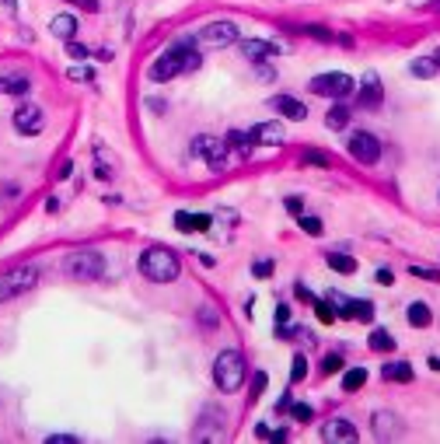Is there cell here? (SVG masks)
<instances>
[{
	"instance_id": "6da1fadb",
	"label": "cell",
	"mask_w": 440,
	"mask_h": 444,
	"mask_svg": "<svg viewBox=\"0 0 440 444\" xmlns=\"http://www.w3.org/2000/svg\"><path fill=\"white\" fill-rule=\"evenodd\" d=\"M199 53H196V39H178L172 49H165L154 63H151V81H158V85H165V81H172L178 74H192V70H199Z\"/></svg>"
},
{
	"instance_id": "7a4b0ae2",
	"label": "cell",
	"mask_w": 440,
	"mask_h": 444,
	"mask_svg": "<svg viewBox=\"0 0 440 444\" xmlns=\"http://www.w3.org/2000/svg\"><path fill=\"white\" fill-rule=\"evenodd\" d=\"M178 256L172 249H161V245H154V249H147L144 256H140V273L147 276V280H154V283H172L178 280Z\"/></svg>"
},
{
	"instance_id": "3957f363",
	"label": "cell",
	"mask_w": 440,
	"mask_h": 444,
	"mask_svg": "<svg viewBox=\"0 0 440 444\" xmlns=\"http://www.w3.org/2000/svg\"><path fill=\"white\" fill-rule=\"evenodd\" d=\"M245 371H249L245 357L238 354V350H224L213 360V381H217L220 392H238L241 381H245Z\"/></svg>"
},
{
	"instance_id": "277c9868",
	"label": "cell",
	"mask_w": 440,
	"mask_h": 444,
	"mask_svg": "<svg viewBox=\"0 0 440 444\" xmlns=\"http://www.w3.org/2000/svg\"><path fill=\"white\" fill-rule=\"evenodd\" d=\"M35 283H39V269L35 266H14L7 273H0V304L25 294V290H32Z\"/></svg>"
},
{
	"instance_id": "5b68a950",
	"label": "cell",
	"mask_w": 440,
	"mask_h": 444,
	"mask_svg": "<svg viewBox=\"0 0 440 444\" xmlns=\"http://www.w3.org/2000/svg\"><path fill=\"white\" fill-rule=\"evenodd\" d=\"M192 154L196 158H203L206 165H210V172H220L224 165H227V140H220V137H196L192 140Z\"/></svg>"
},
{
	"instance_id": "8992f818",
	"label": "cell",
	"mask_w": 440,
	"mask_h": 444,
	"mask_svg": "<svg viewBox=\"0 0 440 444\" xmlns=\"http://www.w3.org/2000/svg\"><path fill=\"white\" fill-rule=\"evenodd\" d=\"M67 273L74 280H98L105 273V259L98 252H91V249H81V252L67 256Z\"/></svg>"
},
{
	"instance_id": "52a82bcc",
	"label": "cell",
	"mask_w": 440,
	"mask_h": 444,
	"mask_svg": "<svg viewBox=\"0 0 440 444\" xmlns=\"http://www.w3.org/2000/svg\"><path fill=\"white\" fill-rule=\"evenodd\" d=\"M353 88H356V85H353V78H350V74H343V70L318 74V78L311 81V91H315V94H322V98H346Z\"/></svg>"
},
{
	"instance_id": "ba28073f",
	"label": "cell",
	"mask_w": 440,
	"mask_h": 444,
	"mask_svg": "<svg viewBox=\"0 0 440 444\" xmlns=\"http://www.w3.org/2000/svg\"><path fill=\"white\" fill-rule=\"evenodd\" d=\"M350 158L353 161H360V165H377L381 161V144H377V137L374 133H353L350 137Z\"/></svg>"
},
{
	"instance_id": "9c48e42d",
	"label": "cell",
	"mask_w": 440,
	"mask_h": 444,
	"mask_svg": "<svg viewBox=\"0 0 440 444\" xmlns=\"http://www.w3.org/2000/svg\"><path fill=\"white\" fill-rule=\"evenodd\" d=\"M199 42H203V46H213V49H224V46L238 42V25H234V21H210V25L199 32Z\"/></svg>"
},
{
	"instance_id": "30bf717a",
	"label": "cell",
	"mask_w": 440,
	"mask_h": 444,
	"mask_svg": "<svg viewBox=\"0 0 440 444\" xmlns=\"http://www.w3.org/2000/svg\"><path fill=\"white\" fill-rule=\"evenodd\" d=\"M42 126H46V116H42V109L39 105H21L18 112H14V130L18 133H25V137H35V133H42Z\"/></svg>"
},
{
	"instance_id": "8fae6325",
	"label": "cell",
	"mask_w": 440,
	"mask_h": 444,
	"mask_svg": "<svg viewBox=\"0 0 440 444\" xmlns=\"http://www.w3.org/2000/svg\"><path fill=\"white\" fill-rule=\"evenodd\" d=\"M269 109H276L283 119H294V123L308 119V105L297 101V98H290V94H272V98H269Z\"/></svg>"
},
{
	"instance_id": "7c38bea8",
	"label": "cell",
	"mask_w": 440,
	"mask_h": 444,
	"mask_svg": "<svg viewBox=\"0 0 440 444\" xmlns=\"http://www.w3.org/2000/svg\"><path fill=\"white\" fill-rule=\"evenodd\" d=\"M322 441H329V444H353V441H356V427L346 424V420H329V424L322 427Z\"/></svg>"
},
{
	"instance_id": "4fadbf2b",
	"label": "cell",
	"mask_w": 440,
	"mask_h": 444,
	"mask_svg": "<svg viewBox=\"0 0 440 444\" xmlns=\"http://www.w3.org/2000/svg\"><path fill=\"white\" fill-rule=\"evenodd\" d=\"M241 53H245L249 60L263 63V60L276 56V53H283V49H279V42H269V39H245V42H241Z\"/></svg>"
},
{
	"instance_id": "5bb4252c",
	"label": "cell",
	"mask_w": 440,
	"mask_h": 444,
	"mask_svg": "<svg viewBox=\"0 0 440 444\" xmlns=\"http://www.w3.org/2000/svg\"><path fill=\"white\" fill-rule=\"evenodd\" d=\"M381 98H384V91H381L377 74H367V78H363V85H360V109H377V105H381Z\"/></svg>"
},
{
	"instance_id": "9a60e30c",
	"label": "cell",
	"mask_w": 440,
	"mask_h": 444,
	"mask_svg": "<svg viewBox=\"0 0 440 444\" xmlns=\"http://www.w3.org/2000/svg\"><path fill=\"white\" fill-rule=\"evenodd\" d=\"M249 133H252L256 144H265V147H279V144H283V126H279V123H259V126H252Z\"/></svg>"
},
{
	"instance_id": "2e32d148",
	"label": "cell",
	"mask_w": 440,
	"mask_h": 444,
	"mask_svg": "<svg viewBox=\"0 0 440 444\" xmlns=\"http://www.w3.org/2000/svg\"><path fill=\"white\" fill-rule=\"evenodd\" d=\"M175 228L178 231H210V217L206 214H189V210H178L175 214Z\"/></svg>"
},
{
	"instance_id": "e0dca14e",
	"label": "cell",
	"mask_w": 440,
	"mask_h": 444,
	"mask_svg": "<svg viewBox=\"0 0 440 444\" xmlns=\"http://www.w3.org/2000/svg\"><path fill=\"white\" fill-rule=\"evenodd\" d=\"M49 32L56 35V39H74V32H77V18L74 14H56L53 21H49Z\"/></svg>"
},
{
	"instance_id": "ac0fdd59",
	"label": "cell",
	"mask_w": 440,
	"mask_h": 444,
	"mask_svg": "<svg viewBox=\"0 0 440 444\" xmlns=\"http://www.w3.org/2000/svg\"><path fill=\"white\" fill-rule=\"evenodd\" d=\"M32 91V81L25 74H7L0 78V94H28Z\"/></svg>"
},
{
	"instance_id": "d6986e66",
	"label": "cell",
	"mask_w": 440,
	"mask_h": 444,
	"mask_svg": "<svg viewBox=\"0 0 440 444\" xmlns=\"http://www.w3.org/2000/svg\"><path fill=\"white\" fill-rule=\"evenodd\" d=\"M381 374H384V381H413V367L406 360H388L381 367Z\"/></svg>"
},
{
	"instance_id": "ffe728a7",
	"label": "cell",
	"mask_w": 440,
	"mask_h": 444,
	"mask_svg": "<svg viewBox=\"0 0 440 444\" xmlns=\"http://www.w3.org/2000/svg\"><path fill=\"white\" fill-rule=\"evenodd\" d=\"M374 434H377V441L395 438V434H398V420H395L391 413H374Z\"/></svg>"
},
{
	"instance_id": "44dd1931",
	"label": "cell",
	"mask_w": 440,
	"mask_h": 444,
	"mask_svg": "<svg viewBox=\"0 0 440 444\" xmlns=\"http://www.w3.org/2000/svg\"><path fill=\"white\" fill-rule=\"evenodd\" d=\"M406 319H409V326H416V329H427V326L434 322V315H430V308H427L423 301H413L409 312H406Z\"/></svg>"
},
{
	"instance_id": "7402d4cb",
	"label": "cell",
	"mask_w": 440,
	"mask_h": 444,
	"mask_svg": "<svg viewBox=\"0 0 440 444\" xmlns=\"http://www.w3.org/2000/svg\"><path fill=\"white\" fill-rule=\"evenodd\" d=\"M367 343H370V350H377V354H388V350H395V336H391L388 329H374Z\"/></svg>"
},
{
	"instance_id": "603a6c76",
	"label": "cell",
	"mask_w": 440,
	"mask_h": 444,
	"mask_svg": "<svg viewBox=\"0 0 440 444\" xmlns=\"http://www.w3.org/2000/svg\"><path fill=\"white\" fill-rule=\"evenodd\" d=\"M409 70H413L416 78H423V81H430V78L437 74L440 67H437V60H434V56H420V60H413V63H409Z\"/></svg>"
},
{
	"instance_id": "cb8c5ba5",
	"label": "cell",
	"mask_w": 440,
	"mask_h": 444,
	"mask_svg": "<svg viewBox=\"0 0 440 444\" xmlns=\"http://www.w3.org/2000/svg\"><path fill=\"white\" fill-rule=\"evenodd\" d=\"M325 263L336 269V273H346V276H350V273H356V259H353V256H346V252H329V256H325Z\"/></svg>"
},
{
	"instance_id": "d4e9b609",
	"label": "cell",
	"mask_w": 440,
	"mask_h": 444,
	"mask_svg": "<svg viewBox=\"0 0 440 444\" xmlns=\"http://www.w3.org/2000/svg\"><path fill=\"white\" fill-rule=\"evenodd\" d=\"M346 123H350V109H346V105L329 109V116H325V126H329V130H346Z\"/></svg>"
},
{
	"instance_id": "484cf974",
	"label": "cell",
	"mask_w": 440,
	"mask_h": 444,
	"mask_svg": "<svg viewBox=\"0 0 440 444\" xmlns=\"http://www.w3.org/2000/svg\"><path fill=\"white\" fill-rule=\"evenodd\" d=\"M227 144H231V147H238L241 154H249L256 140H252V133H241V130H231V133H227Z\"/></svg>"
},
{
	"instance_id": "4316f807",
	"label": "cell",
	"mask_w": 440,
	"mask_h": 444,
	"mask_svg": "<svg viewBox=\"0 0 440 444\" xmlns=\"http://www.w3.org/2000/svg\"><path fill=\"white\" fill-rule=\"evenodd\" d=\"M350 319H360V322H370L374 319V304L370 301H350Z\"/></svg>"
},
{
	"instance_id": "83f0119b",
	"label": "cell",
	"mask_w": 440,
	"mask_h": 444,
	"mask_svg": "<svg viewBox=\"0 0 440 444\" xmlns=\"http://www.w3.org/2000/svg\"><path fill=\"white\" fill-rule=\"evenodd\" d=\"M363 381H367V371H363V367H353V371H346V374H343V388H346V392L363 388Z\"/></svg>"
},
{
	"instance_id": "f1b7e54d",
	"label": "cell",
	"mask_w": 440,
	"mask_h": 444,
	"mask_svg": "<svg viewBox=\"0 0 440 444\" xmlns=\"http://www.w3.org/2000/svg\"><path fill=\"white\" fill-rule=\"evenodd\" d=\"M290 413H294V420H297V424H311V417H315V409H311L308 402H297V406H290Z\"/></svg>"
},
{
	"instance_id": "f546056e",
	"label": "cell",
	"mask_w": 440,
	"mask_h": 444,
	"mask_svg": "<svg viewBox=\"0 0 440 444\" xmlns=\"http://www.w3.org/2000/svg\"><path fill=\"white\" fill-rule=\"evenodd\" d=\"M315 312H318V319H322V322H336V319H339V312H336V308H329V301H315Z\"/></svg>"
},
{
	"instance_id": "4dcf8cb0",
	"label": "cell",
	"mask_w": 440,
	"mask_h": 444,
	"mask_svg": "<svg viewBox=\"0 0 440 444\" xmlns=\"http://www.w3.org/2000/svg\"><path fill=\"white\" fill-rule=\"evenodd\" d=\"M308 374V360H304V354L294 357V367H290V381H301Z\"/></svg>"
},
{
	"instance_id": "1f68e13d",
	"label": "cell",
	"mask_w": 440,
	"mask_h": 444,
	"mask_svg": "<svg viewBox=\"0 0 440 444\" xmlns=\"http://www.w3.org/2000/svg\"><path fill=\"white\" fill-rule=\"evenodd\" d=\"M297 221H301V228H304L308 235H315V238L322 235V221H318V217H304V214H301Z\"/></svg>"
},
{
	"instance_id": "d6a6232c",
	"label": "cell",
	"mask_w": 440,
	"mask_h": 444,
	"mask_svg": "<svg viewBox=\"0 0 440 444\" xmlns=\"http://www.w3.org/2000/svg\"><path fill=\"white\" fill-rule=\"evenodd\" d=\"M322 371H325V374H336V371H343V357H339V354H329L325 360H322Z\"/></svg>"
},
{
	"instance_id": "836d02e7",
	"label": "cell",
	"mask_w": 440,
	"mask_h": 444,
	"mask_svg": "<svg viewBox=\"0 0 440 444\" xmlns=\"http://www.w3.org/2000/svg\"><path fill=\"white\" fill-rule=\"evenodd\" d=\"M409 273H413V276H420V280H434V283L440 280V273H437V269H430V266H409Z\"/></svg>"
},
{
	"instance_id": "e575fe53",
	"label": "cell",
	"mask_w": 440,
	"mask_h": 444,
	"mask_svg": "<svg viewBox=\"0 0 440 444\" xmlns=\"http://www.w3.org/2000/svg\"><path fill=\"white\" fill-rule=\"evenodd\" d=\"M67 53H70V60H88V46H81V42H67Z\"/></svg>"
},
{
	"instance_id": "d590c367",
	"label": "cell",
	"mask_w": 440,
	"mask_h": 444,
	"mask_svg": "<svg viewBox=\"0 0 440 444\" xmlns=\"http://www.w3.org/2000/svg\"><path fill=\"white\" fill-rule=\"evenodd\" d=\"M304 161H311V165H322V168H325V165H332V161H329L322 151H304Z\"/></svg>"
},
{
	"instance_id": "8d00e7d4",
	"label": "cell",
	"mask_w": 440,
	"mask_h": 444,
	"mask_svg": "<svg viewBox=\"0 0 440 444\" xmlns=\"http://www.w3.org/2000/svg\"><path fill=\"white\" fill-rule=\"evenodd\" d=\"M263 388H265V374L259 371V374L252 378V399H259V395H263Z\"/></svg>"
},
{
	"instance_id": "74e56055",
	"label": "cell",
	"mask_w": 440,
	"mask_h": 444,
	"mask_svg": "<svg viewBox=\"0 0 440 444\" xmlns=\"http://www.w3.org/2000/svg\"><path fill=\"white\" fill-rule=\"evenodd\" d=\"M46 441L49 444H77V438H70V434H49Z\"/></svg>"
},
{
	"instance_id": "f35d334b",
	"label": "cell",
	"mask_w": 440,
	"mask_h": 444,
	"mask_svg": "<svg viewBox=\"0 0 440 444\" xmlns=\"http://www.w3.org/2000/svg\"><path fill=\"white\" fill-rule=\"evenodd\" d=\"M272 273V259H259L256 263V276H269Z\"/></svg>"
},
{
	"instance_id": "ab89813d",
	"label": "cell",
	"mask_w": 440,
	"mask_h": 444,
	"mask_svg": "<svg viewBox=\"0 0 440 444\" xmlns=\"http://www.w3.org/2000/svg\"><path fill=\"white\" fill-rule=\"evenodd\" d=\"M294 290H297V297H301V301H311V304H315V294H311V290H308L304 283H297Z\"/></svg>"
},
{
	"instance_id": "60d3db41",
	"label": "cell",
	"mask_w": 440,
	"mask_h": 444,
	"mask_svg": "<svg viewBox=\"0 0 440 444\" xmlns=\"http://www.w3.org/2000/svg\"><path fill=\"white\" fill-rule=\"evenodd\" d=\"M287 319H290V308H287V304H279V308H276V322H279V326H287Z\"/></svg>"
},
{
	"instance_id": "b9f144b4",
	"label": "cell",
	"mask_w": 440,
	"mask_h": 444,
	"mask_svg": "<svg viewBox=\"0 0 440 444\" xmlns=\"http://www.w3.org/2000/svg\"><path fill=\"white\" fill-rule=\"evenodd\" d=\"M391 280H395L391 269H377V283H388V287H391Z\"/></svg>"
},
{
	"instance_id": "7bdbcfd3",
	"label": "cell",
	"mask_w": 440,
	"mask_h": 444,
	"mask_svg": "<svg viewBox=\"0 0 440 444\" xmlns=\"http://www.w3.org/2000/svg\"><path fill=\"white\" fill-rule=\"evenodd\" d=\"M70 4H81L84 11H98V0H70Z\"/></svg>"
},
{
	"instance_id": "ee69618b",
	"label": "cell",
	"mask_w": 440,
	"mask_h": 444,
	"mask_svg": "<svg viewBox=\"0 0 440 444\" xmlns=\"http://www.w3.org/2000/svg\"><path fill=\"white\" fill-rule=\"evenodd\" d=\"M287 210H294V214H301V199H297V196H290V199H287Z\"/></svg>"
},
{
	"instance_id": "f6af8a7d",
	"label": "cell",
	"mask_w": 440,
	"mask_h": 444,
	"mask_svg": "<svg viewBox=\"0 0 440 444\" xmlns=\"http://www.w3.org/2000/svg\"><path fill=\"white\" fill-rule=\"evenodd\" d=\"M430 367H434V371H440V357H430Z\"/></svg>"
},
{
	"instance_id": "bcb514c9",
	"label": "cell",
	"mask_w": 440,
	"mask_h": 444,
	"mask_svg": "<svg viewBox=\"0 0 440 444\" xmlns=\"http://www.w3.org/2000/svg\"><path fill=\"white\" fill-rule=\"evenodd\" d=\"M434 60H437V67H440V49H437V53H434Z\"/></svg>"
}]
</instances>
